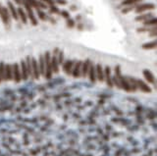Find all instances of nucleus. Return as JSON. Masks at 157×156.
<instances>
[{"mask_svg":"<svg viewBox=\"0 0 157 156\" xmlns=\"http://www.w3.org/2000/svg\"><path fill=\"white\" fill-rule=\"evenodd\" d=\"M23 2H24L25 7H26L27 11H28V15H29V17H30V21H31V24H32L33 26H37V25H38V22H37L34 16H33V12H32V10H31V6H30V4L27 2V0H24Z\"/></svg>","mask_w":157,"mask_h":156,"instance_id":"nucleus-5","label":"nucleus"},{"mask_svg":"<svg viewBox=\"0 0 157 156\" xmlns=\"http://www.w3.org/2000/svg\"><path fill=\"white\" fill-rule=\"evenodd\" d=\"M95 73H96V79L99 82L104 81V70L101 66V64H97L95 67Z\"/></svg>","mask_w":157,"mask_h":156,"instance_id":"nucleus-9","label":"nucleus"},{"mask_svg":"<svg viewBox=\"0 0 157 156\" xmlns=\"http://www.w3.org/2000/svg\"><path fill=\"white\" fill-rule=\"evenodd\" d=\"M156 47V41H152V42H148V43H145V44L142 45V48L144 49H153Z\"/></svg>","mask_w":157,"mask_h":156,"instance_id":"nucleus-24","label":"nucleus"},{"mask_svg":"<svg viewBox=\"0 0 157 156\" xmlns=\"http://www.w3.org/2000/svg\"><path fill=\"white\" fill-rule=\"evenodd\" d=\"M141 0H124L123 1V5H129V4H135L136 2H138Z\"/></svg>","mask_w":157,"mask_h":156,"instance_id":"nucleus-30","label":"nucleus"},{"mask_svg":"<svg viewBox=\"0 0 157 156\" xmlns=\"http://www.w3.org/2000/svg\"><path fill=\"white\" fill-rule=\"evenodd\" d=\"M38 17L41 19V20H43V21H45L47 18H46V16H45V14L43 13V12H41L39 9L38 10Z\"/></svg>","mask_w":157,"mask_h":156,"instance_id":"nucleus-31","label":"nucleus"},{"mask_svg":"<svg viewBox=\"0 0 157 156\" xmlns=\"http://www.w3.org/2000/svg\"><path fill=\"white\" fill-rule=\"evenodd\" d=\"M51 11H52V12H54V13H58V12H59V10H58L57 8H54L53 6L51 7Z\"/></svg>","mask_w":157,"mask_h":156,"instance_id":"nucleus-35","label":"nucleus"},{"mask_svg":"<svg viewBox=\"0 0 157 156\" xmlns=\"http://www.w3.org/2000/svg\"><path fill=\"white\" fill-rule=\"evenodd\" d=\"M152 18V14H145V15H142L136 17V21H146L148 19H151Z\"/></svg>","mask_w":157,"mask_h":156,"instance_id":"nucleus-25","label":"nucleus"},{"mask_svg":"<svg viewBox=\"0 0 157 156\" xmlns=\"http://www.w3.org/2000/svg\"><path fill=\"white\" fill-rule=\"evenodd\" d=\"M19 14H20V17H21V19H22L23 23L26 24V23H27V16L25 14V12L23 11L22 8H19Z\"/></svg>","mask_w":157,"mask_h":156,"instance_id":"nucleus-27","label":"nucleus"},{"mask_svg":"<svg viewBox=\"0 0 157 156\" xmlns=\"http://www.w3.org/2000/svg\"><path fill=\"white\" fill-rule=\"evenodd\" d=\"M21 77H22V80L24 81H27L29 79V75H28V71H27V66H26V61L22 60L21 61Z\"/></svg>","mask_w":157,"mask_h":156,"instance_id":"nucleus-14","label":"nucleus"},{"mask_svg":"<svg viewBox=\"0 0 157 156\" xmlns=\"http://www.w3.org/2000/svg\"><path fill=\"white\" fill-rule=\"evenodd\" d=\"M57 2L60 4H66V1L65 0H57Z\"/></svg>","mask_w":157,"mask_h":156,"instance_id":"nucleus-36","label":"nucleus"},{"mask_svg":"<svg viewBox=\"0 0 157 156\" xmlns=\"http://www.w3.org/2000/svg\"><path fill=\"white\" fill-rule=\"evenodd\" d=\"M75 65V61L74 60H67L64 64H63V70L66 72L67 75H72V71Z\"/></svg>","mask_w":157,"mask_h":156,"instance_id":"nucleus-8","label":"nucleus"},{"mask_svg":"<svg viewBox=\"0 0 157 156\" xmlns=\"http://www.w3.org/2000/svg\"><path fill=\"white\" fill-rule=\"evenodd\" d=\"M90 60H85L84 62H82V78H86L88 77V74H89V70H90Z\"/></svg>","mask_w":157,"mask_h":156,"instance_id":"nucleus-10","label":"nucleus"},{"mask_svg":"<svg viewBox=\"0 0 157 156\" xmlns=\"http://www.w3.org/2000/svg\"><path fill=\"white\" fill-rule=\"evenodd\" d=\"M57 61H58V64L59 65H63V62H64V54L62 51H59L57 54Z\"/></svg>","mask_w":157,"mask_h":156,"instance_id":"nucleus-26","label":"nucleus"},{"mask_svg":"<svg viewBox=\"0 0 157 156\" xmlns=\"http://www.w3.org/2000/svg\"><path fill=\"white\" fill-rule=\"evenodd\" d=\"M145 26H149V25H153V26H155L156 25V19L155 18H152L150 21H145V23H143Z\"/></svg>","mask_w":157,"mask_h":156,"instance_id":"nucleus-29","label":"nucleus"},{"mask_svg":"<svg viewBox=\"0 0 157 156\" xmlns=\"http://www.w3.org/2000/svg\"><path fill=\"white\" fill-rule=\"evenodd\" d=\"M131 10H132V7L126 8V9H124V10H123V13H128V12H130Z\"/></svg>","mask_w":157,"mask_h":156,"instance_id":"nucleus-34","label":"nucleus"},{"mask_svg":"<svg viewBox=\"0 0 157 156\" xmlns=\"http://www.w3.org/2000/svg\"><path fill=\"white\" fill-rule=\"evenodd\" d=\"M30 63H31V70H32L33 79L38 80L39 77H40V75H39V69H38V61L36 60V58H30Z\"/></svg>","mask_w":157,"mask_h":156,"instance_id":"nucleus-4","label":"nucleus"},{"mask_svg":"<svg viewBox=\"0 0 157 156\" xmlns=\"http://www.w3.org/2000/svg\"><path fill=\"white\" fill-rule=\"evenodd\" d=\"M13 80V70L12 65L5 64V81H11Z\"/></svg>","mask_w":157,"mask_h":156,"instance_id":"nucleus-13","label":"nucleus"},{"mask_svg":"<svg viewBox=\"0 0 157 156\" xmlns=\"http://www.w3.org/2000/svg\"><path fill=\"white\" fill-rule=\"evenodd\" d=\"M38 64V69H39V75L44 77L45 65H44V58H43V55H40V56H39Z\"/></svg>","mask_w":157,"mask_h":156,"instance_id":"nucleus-15","label":"nucleus"},{"mask_svg":"<svg viewBox=\"0 0 157 156\" xmlns=\"http://www.w3.org/2000/svg\"><path fill=\"white\" fill-rule=\"evenodd\" d=\"M8 6H9V9H10V11H11L12 15H13V18H14L15 20H18V15H17L16 9H15V7L13 6V4H12L11 2H8Z\"/></svg>","mask_w":157,"mask_h":156,"instance_id":"nucleus-23","label":"nucleus"},{"mask_svg":"<svg viewBox=\"0 0 157 156\" xmlns=\"http://www.w3.org/2000/svg\"><path fill=\"white\" fill-rule=\"evenodd\" d=\"M0 78L3 81H5V64L3 62L0 63Z\"/></svg>","mask_w":157,"mask_h":156,"instance_id":"nucleus-22","label":"nucleus"},{"mask_svg":"<svg viewBox=\"0 0 157 156\" xmlns=\"http://www.w3.org/2000/svg\"><path fill=\"white\" fill-rule=\"evenodd\" d=\"M15 2L16 3H21V1H20V0H15Z\"/></svg>","mask_w":157,"mask_h":156,"instance_id":"nucleus-39","label":"nucleus"},{"mask_svg":"<svg viewBox=\"0 0 157 156\" xmlns=\"http://www.w3.org/2000/svg\"><path fill=\"white\" fill-rule=\"evenodd\" d=\"M26 66H27V71H28V75L29 77L33 79V76H32V70H31V63H30V57H27L26 60Z\"/></svg>","mask_w":157,"mask_h":156,"instance_id":"nucleus-20","label":"nucleus"},{"mask_svg":"<svg viewBox=\"0 0 157 156\" xmlns=\"http://www.w3.org/2000/svg\"><path fill=\"white\" fill-rule=\"evenodd\" d=\"M76 9H77L76 6H72V7H71V10H76Z\"/></svg>","mask_w":157,"mask_h":156,"instance_id":"nucleus-38","label":"nucleus"},{"mask_svg":"<svg viewBox=\"0 0 157 156\" xmlns=\"http://www.w3.org/2000/svg\"><path fill=\"white\" fill-rule=\"evenodd\" d=\"M129 81V83H130V86H131V89L132 91H135L137 89V86H136V82H135V79H133V78H129L128 79Z\"/></svg>","mask_w":157,"mask_h":156,"instance_id":"nucleus-21","label":"nucleus"},{"mask_svg":"<svg viewBox=\"0 0 157 156\" xmlns=\"http://www.w3.org/2000/svg\"><path fill=\"white\" fill-rule=\"evenodd\" d=\"M82 61H78V62H75V65H74V68H73V71H72V75L74 78H79L81 77V74H82Z\"/></svg>","mask_w":157,"mask_h":156,"instance_id":"nucleus-7","label":"nucleus"},{"mask_svg":"<svg viewBox=\"0 0 157 156\" xmlns=\"http://www.w3.org/2000/svg\"><path fill=\"white\" fill-rule=\"evenodd\" d=\"M143 76H144L145 80H146V81H147L148 82H150V83H153V84H155V79H154L153 75L151 74L148 70H144V71H143Z\"/></svg>","mask_w":157,"mask_h":156,"instance_id":"nucleus-17","label":"nucleus"},{"mask_svg":"<svg viewBox=\"0 0 157 156\" xmlns=\"http://www.w3.org/2000/svg\"><path fill=\"white\" fill-rule=\"evenodd\" d=\"M62 16H63L64 18H69V13L66 12V11H63V12H62Z\"/></svg>","mask_w":157,"mask_h":156,"instance_id":"nucleus-33","label":"nucleus"},{"mask_svg":"<svg viewBox=\"0 0 157 156\" xmlns=\"http://www.w3.org/2000/svg\"><path fill=\"white\" fill-rule=\"evenodd\" d=\"M12 70H13V80L15 81V82H20L22 80L21 77V70L19 67V64H13L12 65Z\"/></svg>","mask_w":157,"mask_h":156,"instance_id":"nucleus-3","label":"nucleus"},{"mask_svg":"<svg viewBox=\"0 0 157 156\" xmlns=\"http://www.w3.org/2000/svg\"><path fill=\"white\" fill-rule=\"evenodd\" d=\"M44 58V65H45V74L44 78H46L47 80H50L52 78V67H51V54L49 51H46L45 54L43 55Z\"/></svg>","mask_w":157,"mask_h":156,"instance_id":"nucleus-1","label":"nucleus"},{"mask_svg":"<svg viewBox=\"0 0 157 156\" xmlns=\"http://www.w3.org/2000/svg\"><path fill=\"white\" fill-rule=\"evenodd\" d=\"M68 24L67 26L69 28H73L74 27V25H75V22H74V20H68Z\"/></svg>","mask_w":157,"mask_h":156,"instance_id":"nucleus-32","label":"nucleus"},{"mask_svg":"<svg viewBox=\"0 0 157 156\" xmlns=\"http://www.w3.org/2000/svg\"><path fill=\"white\" fill-rule=\"evenodd\" d=\"M27 2L30 4V6H32V7H40V8H43V9H45V8H47L46 6H45L43 3H40V2H38V1H36V0H27Z\"/></svg>","mask_w":157,"mask_h":156,"instance_id":"nucleus-19","label":"nucleus"},{"mask_svg":"<svg viewBox=\"0 0 157 156\" xmlns=\"http://www.w3.org/2000/svg\"><path fill=\"white\" fill-rule=\"evenodd\" d=\"M0 12H1V17H2V20L5 25H8L10 23V18H9V14H8L7 9L5 7H3L2 9H0Z\"/></svg>","mask_w":157,"mask_h":156,"instance_id":"nucleus-16","label":"nucleus"},{"mask_svg":"<svg viewBox=\"0 0 157 156\" xmlns=\"http://www.w3.org/2000/svg\"><path fill=\"white\" fill-rule=\"evenodd\" d=\"M59 52V49L56 48L53 51V55L51 56V67H52V72L53 73H58L59 72V64L57 61V54Z\"/></svg>","mask_w":157,"mask_h":156,"instance_id":"nucleus-2","label":"nucleus"},{"mask_svg":"<svg viewBox=\"0 0 157 156\" xmlns=\"http://www.w3.org/2000/svg\"><path fill=\"white\" fill-rule=\"evenodd\" d=\"M135 82H136V86H137V89H139L142 91H143V92H150L151 91V89H150V88L144 82H142V80H135Z\"/></svg>","mask_w":157,"mask_h":156,"instance_id":"nucleus-11","label":"nucleus"},{"mask_svg":"<svg viewBox=\"0 0 157 156\" xmlns=\"http://www.w3.org/2000/svg\"><path fill=\"white\" fill-rule=\"evenodd\" d=\"M43 1L47 2V3H49V4H53V1H51V0H43Z\"/></svg>","mask_w":157,"mask_h":156,"instance_id":"nucleus-37","label":"nucleus"},{"mask_svg":"<svg viewBox=\"0 0 157 156\" xmlns=\"http://www.w3.org/2000/svg\"><path fill=\"white\" fill-rule=\"evenodd\" d=\"M112 82H113V85L115 84V85H116L117 88L121 89V84H120V82H119V80L117 79V77H116V76L112 77Z\"/></svg>","mask_w":157,"mask_h":156,"instance_id":"nucleus-28","label":"nucleus"},{"mask_svg":"<svg viewBox=\"0 0 157 156\" xmlns=\"http://www.w3.org/2000/svg\"><path fill=\"white\" fill-rule=\"evenodd\" d=\"M89 78H90V82H96V73H95V65L93 63H90V70H89Z\"/></svg>","mask_w":157,"mask_h":156,"instance_id":"nucleus-12","label":"nucleus"},{"mask_svg":"<svg viewBox=\"0 0 157 156\" xmlns=\"http://www.w3.org/2000/svg\"><path fill=\"white\" fill-rule=\"evenodd\" d=\"M149 9H154V4H143L141 5L135 9V12L136 13H139V12H143L145 10H149Z\"/></svg>","mask_w":157,"mask_h":156,"instance_id":"nucleus-18","label":"nucleus"},{"mask_svg":"<svg viewBox=\"0 0 157 156\" xmlns=\"http://www.w3.org/2000/svg\"><path fill=\"white\" fill-rule=\"evenodd\" d=\"M104 81H106V83L108 86H113V82H112V76H111V69L109 66L105 67L104 69Z\"/></svg>","mask_w":157,"mask_h":156,"instance_id":"nucleus-6","label":"nucleus"}]
</instances>
